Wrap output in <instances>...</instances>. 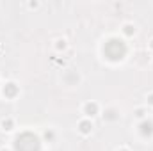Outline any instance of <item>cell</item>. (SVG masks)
Returning <instances> with one entry per match:
<instances>
[{"mask_svg": "<svg viewBox=\"0 0 153 151\" xmlns=\"http://www.w3.org/2000/svg\"><path fill=\"white\" fill-rule=\"evenodd\" d=\"M141 133H143L144 137L152 135L153 133V123L152 121H144V123H141Z\"/></svg>", "mask_w": 153, "mask_h": 151, "instance_id": "cell-1", "label": "cell"}, {"mask_svg": "<svg viewBox=\"0 0 153 151\" xmlns=\"http://www.w3.org/2000/svg\"><path fill=\"white\" fill-rule=\"evenodd\" d=\"M84 112H85V115L93 117V115H96V112H98V105H96V103H85Z\"/></svg>", "mask_w": 153, "mask_h": 151, "instance_id": "cell-2", "label": "cell"}, {"mask_svg": "<svg viewBox=\"0 0 153 151\" xmlns=\"http://www.w3.org/2000/svg\"><path fill=\"white\" fill-rule=\"evenodd\" d=\"M16 91H18V89H16V85H14L13 82L5 84V87H4V94H5V96H9V98H13V96L16 94Z\"/></svg>", "mask_w": 153, "mask_h": 151, "instance_id": "cell-3", "label": "cell"}, {"mask_svg": "<svg viewBox=\"0 0 153 151\" xmlns=\"http://www.w3.org/2000/svg\"><path fill=\"white\" fill-rule=\"evenodd\" d=\"M78 130H80L82 133H91L93 124H91L89 121H80V123H78Z\"/></svg>", "mask_w": 153, "mask_h": 151, "instance_id": "cell-4", "label": "cell"}, {"mask_svg": "<svg viewBox=\"0 0 153 151\" xmlns=\"http://www.w3.org/2000/svg\"><path fill=\"white\" fill-rule=\"evenodd\" d=\"M2 128L7 130V132L13 130V121H11V119H4V121H2Z\"/></svg>", "mask_w": 153, "mask_h": 151, "instance_id": "cell-5", "label": "cell"}, {"mask_svg": "<svg viewBox=\"0 0 153 151\" xmlns=\"http://www.w3.org/2000/svg\"><path fill=\"white\" fill-rule=\"evenodd\" d=\"M134 32H135V29H134L132 25H125V34H126V36H132Z\"/></svg>", "mask_w": 153, "mask_h": 151, "instance_id": "cell-6", "label": "cell"}, {"mask_svg": "<svg viewBox=\"0 0 153 151\" xmlns=\"http://www.w3.org/2000/svg\"><path fill=\"white\" fill-rule=\"evenodd\" d=\"M135 115H137V117H144V110H143V109H137V110H135Z\"/></svg>", "mask_w": 153, "mask_h": 151, "instance_id": "cell-7", "label": "cell"}, {"mask_svg": "<svg viewBox=\"0 0 153 151\" xmlns=\"http://www.w3.org/2000/svg\"><path fill=\"white\" fill-rule=\"evenodd\" d=\"M64 46H66V44H64V41H57V48H59V50H61V48H64Z\"/></svg>", "mask_w": 153, "mask_h": 151, "instance_id": "cell-8", "label": "cell"}, {"mask_svg": "<svg viewBox=\"0 0 153 151\" xmlns=\"http://www.w3.org/2000/svg\"><path fill=\"white\" fill-rule=\"evenodd\" d=\"M45 137H46V139H52V137H53V133H52V132H46V133H45Z\"/></svg>", "mask_w": 153, "mask_h": 151, "instance_id": "cell-9", "label": "cell"}, {"mask_svg": "<svg viewBox=\"0 0 153 151\" xmlns=\"http://www.w3.org/2000/svg\"><path fill=\"white\" fill-rule=\"evenodd\" d=\"M148 103H150V105H153V94H150V96H148Z\"/></svg>", "mask_w": 153, "mask_h": 151, "instance_id": "cell-10", "label": "cell"}, {"mask_svg": "<svg viewBox=\"0 0 153 151\" xmlns=\"http://www.w3.org/2000/svg\"><path fill=\"white\" fill-rule=\"evenodd\" d=\"M152 48H153V41H152Z\"/></svg>", "mask_w": 153, "mask_h": 151, "instance_id": "cell-11", "label": "cell"}, {"mask_svg": "<svg viewBox=\"0 0 153 151\" xmlns=\"http://www.w3.org/2000/svg\"><path fill=\"white\" fill-rule=\"evenodd\" d=\"M121 151H126V150H121Z\"/></svg>", "mask_w": 153, "mask_h": 151, "instance_id": "cell-12", "label": "cell"}]
</instances>
